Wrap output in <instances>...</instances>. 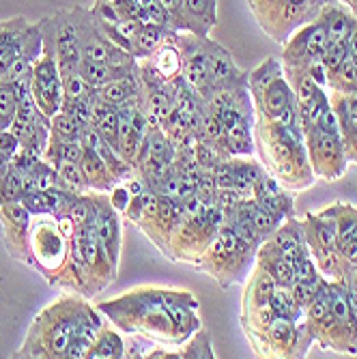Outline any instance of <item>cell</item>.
<instances>
[{
	"label": "cell",
	"mask_w": 357,
	"mask_h": 359,
	"mask_svg": "<svg viewBox=\"0 0 357 359\" xmlns=\"http://www.w3.org/2000/svg\"><path fill=\"white\" fill-rule=\"evenodd\" d=\"M97 95L110 106H121L125 102H132L136 97H142V80H140V65L136 74H129L112 84H106L102 88H95Z\"/></svg>",
	"instance_id": "29"
},
{
	"label": "cell",
	"mask_w": 357,
	"mask_h": 359,
	"mask_svg": "<svg viewBox=\"0 0 357 359\" xmlns=\"http://www.w3.org/2000/svg\"><path fill=\"white\" fill-rule=\"evenodd\" d=\"M256 265H261L274 280L278 286H290L293 284V263L267 239L258 245L256 250V258H254Z\"/></svg>",
	"instance_id": "26"
},
{
	"label": "cell",
	"mask_w": 357,
	"mask_h": 359,
	"mask_svg": "<svg viewBox=\"0 0 357 359\" xmlns=\"http://www.w3.org/2000/svg\"><path fill=\"white\" fill-rule=\"evenodd\" d=\"M276 280L261 267L256 265L252 267V273L248 276L245 288H243V297H241V312L245 310H256V308H263L269 306L271 295H274V288H276Z\"/></svg>",
	"instance_id": "25"
},
{
	"label": "cell",
	"mask_w": 357,
	"mask_h": 359,
	"mask_svg": "<svg viewBox=\"0 0 357 359\" xmlns=\"http://www.w3.org/2000/svg\"><path fill=\"white\" fill-rule=\"evenodd\" d=\"M198 306L194 292L168 286H138L97 304L112 325L132 336L125 357H140L147 346H181L203 327Z\"/></svg>",
	"instance_id": "1"
},
{
	"label": "cell",
	"mask_w": 357,
	"mask_h": 359,
	"mask_svg": "<svg viewBox=\"0 0 357 359\" xmlns=\"http://www.w3.org/2000/svg\"><path fill=\"white\" fill-rule=\"evenodd\" d=\"M282 50V72L295 74L310 67L312 62H321L323 54L328 48V30L321 18L299 26L293 35H290Z\"/></svg>",
	"instance_id": "10"
},
{
	"label": "cell",
	"mask_w": 357,
	"mask_h": 359,
	"mask_svg": "<svg viewBox=\"0 0 357 359\" xmlns=\"http://www.w3.org/2000/svg\"><path fill=\"white\" fill-rule=\"evenodd\" d=\"M316 278H321V273L316 267V260L308 248L293 263V282H306V280H316Z\"/></svg>",
	"instance_id": "44"
},
{
	"label": "cell",
	"mask_w": 357,
	"mask_h": 359,
	"mask_svg": "<svg viewBox=\"0 0 357 359\" xmlns=\"http://www.w3.org/2000/svg\"><path fill=\"white\" fill-rule=\"evenodd\" d=\"M252 222H254V228H256V233L261 235V239L265 241L276 228L284 222L280 217H276L274 213H269L267 209H263L261 205H258L256 201H252Z\"/></svg>",
	"instance_id": "41"
},
{
	"label": "cell",
	"mask_w": 357,
	"mask_h": 359,
	"mask_svg": "<svg viewBox=\"0 0 357 359\" xmlns=\"http://www.w3.org/2000/svg\"><path fill=\"white\" fill-rule=\"evenodd\" d=\"M136 72H138V67L121 69V67H112L108 62H97V60H82L80 69H78V74L90 88H102L106 84H112L129 74H136Z\"/></svg>",
	"instance_id": "30"
},
{
	"label": "cell",
	"mask_w": 357,
	"mask_h": 359,
	"mask_svg": "<svg viewBox=\"0 0 357 359\" xmlns=\"http://www.w3.org/2000/svg\"><path fill=\"white\" fill-rule=\"evenodd\" d=\"M90 86L82 80L80 74H69V76H62V93H65V100H76V97L84 95ZM62 100V102H65Z\"/></svg>",
	"instance_id": "45"
},
{
	"label": "cell",
	"mask_w": 357,
	"mask_h": 359,
	"mask_svg": "<svg viewBox=\"0 0 357 359\" xmlns=\"http://www.w3.org/2000/svg\"><path fill=\"white\" fill-rule=\"evenodd\" d=\"M177 32L179 30L170 32V35L164 41H161V46L149 58H144V62L149 65V67L157 76H161V78L168 80V82L175 80V78H179L181 76V69H183L181 50L177 46Z\"/></svg>",
	"instance_id": "24"
},
{
	"label": "cell",
	"mask_w": 357,
	"mask_h": 359,
	"mask_svg": "<svg viewBox=\"0 0 357 359\" xmlns=\"http://www.w3.org/2000/svg\"><path fill=\"white\" fill-rule=\"evenodd\" d=\"M129 201H132V194H129V189H127L125 183H116V185L110 189V203H112V207L121 213V217H123V213H125Z\"/></svg>",
	"instance_id": "47"
},
{
	"label": "cell",
	"mask_w": 357,
	"mask_h": 359,
	"mask_svg": "<svg viewBox=\"0 0 357 359\" xmlns=\"http://www.w3.org/2000/svg\"><path fill=\"white\" fill-rule=\"evenodd\" d=\"M56 170H58V183L56 185L69 189L74 194L90 191L88 183H86V177H84V170H82L80 164H69V161H65V164H60Z\"/></svg>",
	"instance_id": "37"
},
{
	"label": "cell",
	"mask_w": 357,
	"mask_h": 359,
	"mask_svg": "<svg viewBox=\"0 0 357 359\" xmlns=\"http://www.w3.org/2000/svg\"><path fill=\"white\" fill-rule=\"evenodd\" d=\"M159 3L170 15L175 30H183V0H159Z\"/></svg>",
	"instance_id": "48"
},
{
	"label": "cell",
	"mask_w": 357,
	"mask_h": 359,
	"mask_svg": "<svg viewBox=\"0 0 357 359\" xmlns=\"http://www.w3.org/2000/svg\"><path fill=\"white\" fill-rule=\"evenodd\" d=\"M217 24V0H183V30L207 37Z\"/></svg>",
	"instance_id": "23"
},
{
	"label": "cell",
	"mask_w": 357,
	"mask_h": 359,
	"mask_svg": "<svg viewBox=\"0 0 357 359\" xmlns=\"http://www.w3.org/2000/svg\"><path fill=\"white\" fill-rule=\"evenodd\" d=\"M22 196H24V175L11 166L5 177H0V207L20 201Z\"/></svg>",
	"instance_id": "40"
},
{
	"label": "cell",
	"mask_w": 357,
	"mask_h": 359,
	"mask_svg": "<svg viewBox=\"0 0 357 359\" xmlns=\"http://www.w3.org/2000/svg\"><path fill=\"white\" fill-rule=\"evenodd\" d=\"M325 284V278H316V280H306V282H293L290 284V292H293V297L297 302V306L302 310L308 308V304L314 299V295L321 290V286Z\"/></svg>",
	"instance_id": "43"
},
{
	"label": "cell",
	"mask_w": 357,
	"mask_h": 359,
	"mask_svg": "<svg viewBox=\"0 0 357 359\" xmlns=\"http://www.w3.org/2000/svg\"><path fill=\"white\" fill-rule=\"evenodd\" d=\"M299 222H302L304 237H306L310 252L323 250V248H336L338 231H336V209H334V205L321 209L318 213H306Z\"/></svg>",
	"instance_id": "17"
},
{
	"label": "cell",
	"mask_w": 357,
	"mask_h": 359,
	"mask_svg": "<svg viewBox=\"0 0 357 359\" xmlns=\"http://www.w3.org/2000/svg\"><path fill=\"white\" fill-rule=\"evenodd\" d=\"M355 166H357V157H355Z\"/></svg>",
	"instance_id": "53"
},
{
	"label": "cell",
	"mask_w": 357,
	"mask_h": 359,
	"mask_svg": "<svg viewBox=\"0 0 357 359\" xmlns=\"http://www.w3.org/2000/svg\"><path fill=\"white\" fill-rule=\"evenodd\" d=\"M312 344L314 340L304 320L295 323L276 316L261 342L252 351L258 357H306Z\"/></svg>",
	"instance_id": "12"
},
{
	"label": "cell",
	"mask_w": 357,
	"mask_h": 359,
	"mask_svg": "<svg viewBox=\"0 0 357 359\" xmlns=\"http://www.w3.org/2000/svg\"><path fill=\"white\" fill-rule=\"evenodd\" d=\"M231 155H254V112L241 116L231 129H226Z\"/></svg>",
	"instance_id": "32"
},
{
	"label": "cell",
	"mask_w": 357,
	"mask_h": 359,
	"mask_svg": "<svg viewBox=\"0 0 357 359\" xmlns=\"http://www.w3.org/2000/svg\"><path fill=\"white\" fill-rule=\"evenodd\" d=\"M170 32H175V30H168V28L159 26V24H153V22L142 24L138 28V32L134 35V39H132V54L138 60L149 58L161 46V41H164L170 35Z\"/></svg>",
	"instance_id": "31"
},
{
	"label": "cell",
	"mask_w": 357,
	"mask_h": 359,
	"mask_svg": "<svg viewBox=\"0 0 357 359\" xmlns=\"http://www.w3.org/2000/svg\"><path fill=\"white\" fill-rule=\"evenodd\" d=\"M93 93L95 88H88L84 95L76 97V100H65L60 112H67L82 129L93 125Z\"/></svg>",
	"instance_id": "36"
},
{
	"label": "cell",
	"mask_w": 357,
	"mask_h": 359,
	"mask_svg": "<svg viewBox=\"0 0 357 359\" xmlns=\"http://www.w3.org/2000/svg\"><path fill=\"white\" fill-rule=\"evenodd\" d=\"M80 166L84 170V177H86L90 191H110L119 183L116 177L112 175V170L108 168L106 159L90 147H84V155H82Z\"/></svg>",
	"instance_id": "27"
},
{
	"label": "cell",
	"mask_w": 357,
	"mask_h": 359,
	"mask_svg": "<svg viewBox=\"0 0 357 359\" xmlns=\"http://www.w3.org/2000/svg\"><path fill=\"white\" fill-rule=\"evenodd\" d=\"M22 149L18 136L11 132V129H7V132H0V153H5L9 159H13V155Z\"/></svg>",
	"instance_id": "50"
},
{
	"label": "cell",
	"mask_w": 357,
	"mask_h": 359,
	"mask_svg": "<svg viewBox=\"0 0 357 359\" xmlns=\"http://www.w3.org/2000/svg\"><path fill=\"white\" fill-rule=\"evenodd\" d=\"M336 209V231H338V243L357 241V207L349 203H334ZM336 243V245H338Z\"/></svg>",
	"instance_id": "35"
},
{
	"label": "cell",
	"mask_w": 357,
	"mask_h": 359,
	"mask_svg": "<svg viewBox=\"0 0 357 359\" xmlns=\"http://www.w3.org/2000/svg\"><path fill=\"white\" fill-rule=\"evenodd\" d=\"M338 3H342V5L357 18V0H338Z\"/></svg>",
	"instance_id": "52"
},
{
	"label": "cell",
	"mask_w": 357,
	"mask_h": 359,
	"mask_svg": "<svg viewBox=\"0 0 357 359\" xmlns=\"http://www.w3.org/2000/svg\"><path fill=\"white\" fill-rule=\"evenodd\" d=\"M217 207L224 211V215L226 213H231V211H235L237 207H239V203L243 201L241 198V194L235 189V187H229V189H217Z\"/></svg>",
	"instance_id": "46"
},
{
	"label": "cell",
	"mask_w": 357,
	"mask_h": 359,
	"mask_svg": "<svg viewBox=\"0 0 357 359\" xmlns=\"http://www.w3.org/2000/svg\"><path fill=\"white\" fill-rule=\"evenodd\" d=\"M76 226L67 215H32L28 231V265L35 267L52 286L69 260Z\"/></svg>",
	"instance_id": "4"
},
{
	"label": "cell",
	"mask_w": 357,
	"mask_h": 359,
	"mask_svg": "<svg viewBox=\"0 0 357 359\" xmlns=\"http://www.w3.org/2000/svg\"><path fill=\"white\" fill-rule=\"evenodd\" d=\"M318 18L325 24L328 30V46L330 43H346L351 32L357 28V18L338 0H328L323 5Z\"/></svg>",
	"instance_id": "21"
},
{
	"label": "cell",
	"mask_w": 357,
	"mask_h": 359,
	"mask_svg": "<svg viewBox=\"0 0 357 359\" xmlns=\"http://www.w3.org/2000/svg\"><path fill=\"white\" fill-rule=\"evenodd\" d=\"M248 90L254 104V114L267 116L280 125H302L297 97L284 78L282 62L278 58H265L248 74Z\"/></svg>",
	"instance_id": "5"
},
{
	"label": "cell",
	"mask_w": 357,
	"mask_h": 359,
	"mask_svg": "<svg viewBox=\"0 0 357 359\" xmlns=\"http://www.w3.org/2000/svg\"><path fill=\"white\" fill-rule=\"evenodd\" d=\"M254 149L263 168L286 189L304 191L316 183L302 125H280L254 114Z\"/></svg>",
	"instance_id": "2"
},
{
	"label": "cell",
	"mask_w": 357,
	"mask_h": 359,
	"mask_svg": "<svg viewBox=\"0 0 357 359\" xmlns=\"http://www.w3.org/2000/svg\"><path fill=\"white\" fill-rule=\"evenodd\" d=\"M328 0H248L254 20L263 32L284 43L293 32L316 20Z\"/></svg>",
	"instance_id": "7"
},
{
	"label": "cell",
	"mask_w": 357,
	"mask_h": 359,
	"mask_svg": "<svg viewBox=\"0 0 357 359\" xmlns=\"http://www.w3.org/2000/svg\"><path fill=\"white\" fill-rule=\"evenodd\" d=\"M108 325V318L100 312V308H93V304H84L82 312H80V320H78V332L74 342L67 348V355L72 359H82L88 355L93 342L97 340V336L102 334V330Z\"/></svg>",
	"instance_id": "19"
},
{
	"label": "cell",
	"mask_w": 357,
	"mask_h": 359,
	"mask_svg": "<svg viewBox=\"0 0 357 359\" xmlns=\"http://www.w3.org/2000/svg\"><path fill=\"white\" fill-rule=\"evenodd\" d=\"M125 353H127V346H125L123 338L114 330H110V325H106L102 334L93 342L86 357L88 359H121V357H125Z\"/></svg>",
	"instance_id": "33"
},
{
	"label": "cell",
	"mask_w": 357,
	"mask_h": 359,
	"mask_svg": "<svg viewBox=\"0 0 357 359\" xmlns=\"http://www.w3.org/2000/svg\"><path fill=\"white\" fill-rule=\"evenodd\" d=\"M20 203L28 209L30 215H41V213H52V201L48 189H32V191H24V196L20 198Z\"/></svg>",
	"instance_id": "42"
},
{
	"label": "cell",
	"mask_w": 357,
	"mask_h": 359,
	"mask_svg": "<svg viewBox=\"0 0 357 359\" xmlns=\"http://www.w3.org/2000/svg\"><path fill=\"white\" fill-rule=\"evenodd\" d=\"M41 35H43V32H41ZM30 88H32V97H35L37 108L48 118H52L54 114L60 112L62 100H65L62 76H60V67H58L54 48H52V43L46 37H43V52L35 60V65H32Z\"/></svg>",
	"instance_id": "11"
},
{
	"label": "cell",
	"mask_w": 357,
	"mask_h": 359,
	"mask_svg": "<svg viewBox=\"0 0 357 359\" xmlns=\"http://www.w3.org/2000/svg\"><path fill=\"white\" fill-rule=\"evenodd\" d=\"M302 129H304V142L314 177L328 183L342 179L346 168L351 166L342 136L325 132L318 125H308Z\"/></svg>",
	"instance_id": "8"
},
{
	"label": "cell",
	"mask_w": 357,
	"mask_h": 359,
	"mask_svg": "<svg viewBox=\"0 0 357 359\" xmlns=\"http://www.w3.org/2000/svg\"><path fill=\"white\" fill-rule=\"evenodd\" d=\"M93 201H95V228H97V237H100L102 250L106 254V258L112 263L114 269H119V258H121V243H123V235H121V213L112 207L110 196H106V191H90Z\"/></svg>",
	"instance_id": "15"
},
{
	"label": "cell",
	"mask_w": 357,
	"mask_h": 359,
	"mask_svg": "<svg viewBox=\"0 0 357 359\" xmlns=\"http://www.w3.org/2000/svg\"><path fill=\"white\" fill-rule=\"evenodd\" d=\"M43 35L39 22L30 24L24 15H15L0 22V78L13 67V62L26 50H41Z\"/></svg>",
	"instance_id": "13"
},
{
	"label": "cell",
	"mask_w": 357,
	"mask_h": 359,
	"mask_svg": "<svg viewBox=\"0 0 357 359\" xmlns=\"http://www.w3.org/2000/svg\"><path fill=\"white\" fill-rule=\"evenodd\" d=\"M207 37L194 35V32H187V30L177 32V46L183 58L181 76L198 93L201 100L209 90V58H207V43H205Z\"/></svg>",
	"instance_id": "14"
},
{
	"label": "cell",
	"mask_w": 357,
	"mask_h": 359,
	"mask_svg": "<svg viewBox=\"0 0 357 359\" xmlns=\"http://www.w3.org/2000/svg\"><path fill=\"white\" fill-rule=\"evenodd\" d=\"M18 116V97L13 84L0 80V132L11 129Z\"/></svg>",
	"instance_id": "38"
},
{
	"label": "cell",
	"mask_w": 357,
	"mask_h": 359,
	"mask_svg": "<svg viewBox=\"0 0 357 359\" xmlns=\"http://www.w3.org/2000/svg\"><path fill=\"white\" fill-rule=\"evenodd\" d=\"M86 304L82 295H67L41 310L30 323L24 344L13 357H65L76 338L80 312Z\"/></svg>",
	"instance_id": "3"
},
{
	"label": "cell",
	"mask_w": 357,
	"mask_h": 359,
	"mask_svg": "<svg viewBox=\"0 0 357 359\" xmlns=\"http://www.w3.org/2000/svg\"><path fill=\"white\" fill-rule=\"evenodd\" d=\"M140 357H147V359H213L217 355L211 344V334L205 327H201L181 346H175V348L147 346V348H142Z\"/></svg>",
	"instance_id": "18"
},
{
	"label": "cell",
	"mask_w": 357,
	"mask_h": 359,
	"mask_svg": "<svg viewBox=\"0 0 357 359\" xmlns=\"http://www.w3.org/2000/svg\"><path fill=\"white\" fill-rule=\"evenodd\" d=\"M269 243H274L290 263H295V260L308 250V243H306V237H304V228H302V222L297 219V215L293 217H286L276 231L267 237Z\"/></svg>",
	"instance_id": "22"
},
{
	"label": "cell",
	"mask_w": 357,
	"mask_h": 359,
	"mask_svg": "<svg viewBox=\"0 0 357 359\" xmlns=\"http://www.w3.org/2000/svg\"><path fill=\"white\" fill-rule=\"evenodd\" d=\"M254 258L256 250L237 237L229 224H222L209 248L198 258L196 269L211 276L220 288H229L248 276L250 267L254 265Z\"/></svg>",
	"instance_id": "6"
},
{
	"label": "cell",
	"mask_w": 357,
	"mask_h": 359,
	"mask_svg": "<svg viewBox=\"0 0 357 359\" xmlns=\"http://www.w3.org/2000/svg\"><path fill=\"white\" fill-rule=\"evenodd\" d=\"M346 56L355 62V67H357V28L351 32V37L346 41Z\"/></svg>",
	"instance_id": "51"
},
{
	"label": "cell",
	"mask_w": 357,
	"mask_h": 359,
	"mask_svg": "<svg viewBox=\"0 0 357 359\" xmlns=\"http://www.w3.org/2000/svg\"><path fill=\"white\" fill-rule=\"evenodd\" d=\"M82 155H84L82 140H72V142L62 144V164H65V161H69V164H80Z\"/></svg>",
	"instance_id": "49"
},
{
	"label": "cell",
	"mask_w": 357,
	"mask_h": 359,
	"mask_svg": "<svg viewBox=\"0 0 357 359\" xmlns=\"http://www.w3.org/2000/svg\"><path fill=\"white\" fill-rule=\"evenodd\" d=\"M43 37L52 43L60 76L78 74L82 65V46H80V30H78V11L60 9L54 15L39 20Z\"/></svg>",
	"instance_id": "9"
},
{
	"label": "cell",
	"mask_w": 357,
	"mask_h": 359,
	"mask_svg": "<svg viewBox=\"0 0 357 359\" xmlns=\"http://www.w3.org/2000/svg\"><path fill=\"white\" fill-rule=\"evenodd\" d=\"M269 306H271V310H274V314L278 318L295 320V323L304 320V310L297 306L293 292H290V286H276Z\"/></svg>",
	"instance_id": "34"
},
{
	"label": "cell",
	"mask_w": 357,
	"mask_h": 359,
	"mask_svg": "<svg viewBox=\"0 0 357 359\" xmlns=\"http://www.w3.org/2000/svg\"><path fill=\"white\" fill-rule=\"evenodd\" d=\"M50 136L62 140V142H72L82 138V127L67 114V112H58L50 118Z\"/></svg>",
	"instance_id": "39"
},
{
	"label": "cell",
	"mask_w": 357,
	"mask_h": 359,
	"mask_svg": "<svg viewBox=\"0 0 357 359\" xmlns=\"http://www.w3.org/2000/svg\"><path fill=\"white\" fill-rule=\"evenodd\" d=\"M30 219L32 215L28 209L15 201L9 205L0 207V224H3V235L7 252L20 260V263L28 265V231H30Z\"/></svg>",
	"instance_id": "16"
},
{
	"label": "cell",
	"mask_w": 357,
	"mask_h": 359,
	"mask_svg": "<svg viewBox=\"0 0 357 359\" xmlns=\"http://www.w3.org/2000/svg\"><path fill=\"white\" fill-rule=\"evenodd\" d=\"M330 102H332V108L338 118L340 136H342L349 161L355 164V157H357V93H351V95L332 93Z\"/></svg>",
	"instance_id": "20"
},
{
	"label": "cell",
	"mask_w": 357,
	"mask_h": 359,
	"mask_svg": "<svg viewBox=\"0 0 357 359\" xmlns=\"http://www.w3.org/2000/svg\"><path fill=\"white\" fill-rule=\"evenodd\" d=\"M233 170H235V189L241 194L243 201H254L256 183L265 177V168L261 161L252 159V155H233Z\"/></svg>",
	"instance_id": "28"
}]
</instances>
